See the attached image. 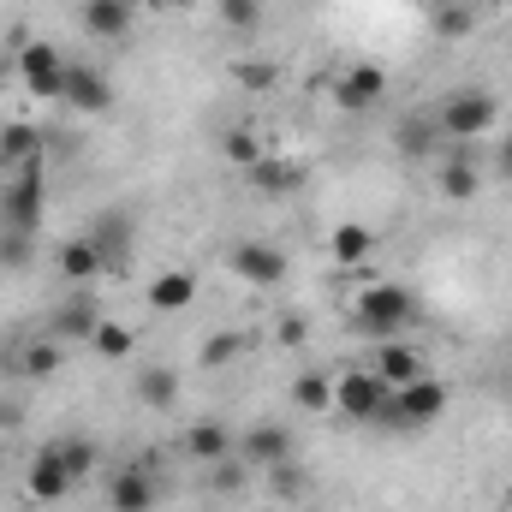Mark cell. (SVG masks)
Wrapping results in <instances>:
<instances>
[{
	"label": "cell",
	"instance_id": "8fae6325",
	"mask_svg": "<svg viewBox=\"0 0 512 512\" xmlns=\"http://www.w3.org/2000/svg\"><path fill=\"white\" fill-rule=\"evenodd\" d=\"M382 96H387V72L376 66V60H358V66H346V78H340V90H334V102H340L346 114H370Z\"/></svg>",
	"mask_w": 512,
	"mask_h": 512
},
{
	"label": "cell",
	"instance_id": "7402d4cb",
	"mask_svg": "<svg viewBox=\"0 0 512 512\" xmlns=\"http://www.w3.org/2000/svg\"><path fill=\"white\" fill-rule=\"evenodd\" d=\"M96 322H102V310H96L90 298H66V304L54 310V340H66V346H72V340H90Z\"/></svg>",
	"mask_w": 512,
	"mask_h": 512
},
{
	"label": "cell",
	"instance_id": "52a82bcc",
	"mask_svg": "<svg viewBox=\"0 0 512 512\" xmlns=\"http://www.w3.org/2000/svg\"><path fill=\"white\" fill-rule=\"evenodd\" d=\"M393 405H399L405 429H423V423L447 417V405H453V387H447V382H435V376H417V382L393 387Z\"/></svg>",
	"mask_w": 512,
	"mask_h": 512
},
{
	"label": "cell",
	"instance_id": "f546056e",
	"mask_svg": "<svg viewBox=\"0 0 512 512\" xmlns=\"http://www.w3.org/2000/svg\"><path fill=\"white\" fill-rule=\"evenodd\" d=\"M203 370H227V364H239L245 358V334H233V328H221V334H209L203 340Z\"/></svg>",
	"mask_w": 512,
	"mask_h": 512
},
{
	"label": "cell",
	"instance_id": "83f0119b",
	"mask_svg": "<svg viewBox=\"0 0 512 512\" xmlns=\"http://www.w3.org/2000/svg\"><path fill=\"white\" fill-rule=\"evenodd\" d=\"M233 84H239V90H251V96H262V90H274V84H280V66H274L268 54H245V60H233Z\"/></svg>",
	"mask_w": 512,
	"mask_h": 512
},
{
	"label": "cell",
	"instance_id": "7a4b0ae2",
	"mask_svg": "<svg viewBox=\"0 0 512 512\" xmlns=\"http://www.w3.org/2000/svg\"><path fill=\"white\" fill-rule=\"evenodd\" d=\"M435 114V126L441 137H453V143H471V137H483V131H495V96L489 90H453V96H441V108H429Z\"/></svg>",
	"mask_w": 512,
	"mask_h": 512
},
{
	"label": "cell",
	"instance_id": "8d00e7d4",
	"mask_svg": "<svg viewBox=\"0 0 512 512\" xmlns=\"http://www.w3.org/2000/svg\"><path fill=\"white\" fill-rule=\"evenodd\" d=\"M30 239H36V233H12V227H0V268H24V262H30Z\"/></svg>",
	"mask_w": 512,
	"mask_h": 512
},
{
	"label": "cell",
	"instance_id": "2e32d148",
	"mask_svg": "<svg viewBox=\"0 0 512 512\" xmlns=\"http://www.w3.org/2000/svg\"><path fill=\"white\" fill-rule=\"evenodd\" d=\"M197 465H215V459H233L239 453V435L227 429V423H215V417H203V423H191L185 429V441H179Z\"/></svg>",
	"mask_w": 512,
	"mask_h": 512
},
{
	"label": "cell",
	"instance_id": "f6af8a7d",
	"mask_svg": "<svg viewBox=\"0 0 512 512\" xmlns=\"http://www.w3.org/2000/svg\"><path fill=\"white\" fill-rule=\"evenodd\" d=\"M435 6H447V0H435Z\"/></svg>",
	"mask_w": 512,
	"mask_h": 512
},
{
	"label": "cell",
	"instance_id": "f1b7e54d",
	"mask_svg": "<svg viewBox=\"0 0 512 512\" xmlns=\"http://www.w3.org/2000/svg\"><path fill=\"white\" fill-rule=\"evenodd\" d=\"M90 346H96V358H108V364H120L137 352V334H131L126 322H96V334H90Z\"/></svg>",
	"mask_w": 512,
	"mask_h": 512
},
{
	"label": "cell",
	"instance_id": "1f68e13d",
	"mask_svg": "<svg viewBox=\"0 0 512 512\" xmlns=\"http://www.w3.org/2000/svg\"><path fill=\"white\" fill-rule=\"evenodd\" d=\"M292 405H298V411H334V382L316 376V370L298 376V382H292Z\"/></svg>",
	"mask_w": 512,
	"mask_h": 512
},
{
	"label": "cell",
	"instance_id": "484cf974",
	"mask_svg": "<svg viewBox=\"0 0 512 512\" xmlns=\"http://www.w3.org/2000/svg\"><path fill=\"white\" fill-rule=\"evenodd\" d=\"M54 262H60L66 280H96V274H108V268H102V251H96L90 239H66V245L54 251Z\"/></svg>",
	"mask_w": 512,
	"mask_h": 512
},
{
	"label": "cell",
	"instance_id": "ac0fdd59",
	"mask_svg": "<svg viewBox=\"0 0 512 512\" xmlns=\"http://www.w3.org/2000/svg\"><path fill=\"white\" fill-rule=\"evenodd\" d=\"M435 191H441L447 203H471V197L483 191V173H477V155H447V161L435 167Z\"/></svg>",
	"mask_w": 512,
	"mask_h": 512
},
{
	"label": "cell",
	"instance_id": "7bdbcfd3",
	"mask_svg": "<svg viewBox=\"0 0 512 512\" xmlns=\"http://www.w3.org/2000/svg\"><path fill=\"white\" fill-rule=\"evenodd\" d=\"M0 459H6V435H0Z\"/></svg>",
	"mask_w": 512,
	"mask_h": 512
},
{
	"label": "cell",
	"instance_id": "74e56055",
	"mask_svg": "<svg viewBox=\"0 0 512 512\" xmlns=\"http://www.w3.org/2000/svg\"><path fill=\"white\" fill-rule=\"evenodd\" d=\"M274 340H280V346H304V340H310V316L286 310V316H280V328H274Z\"/></svg>",
	"mask_w": 512,
	"mask_h": 512
},
{
	"label": "cell",
	"instance_id": "44dd1931",
	"mask_svg": "<svg viewBox=\"0 0 512 512\" xmlns=\"http://www.w3.org/2000/svg\"><path fill=\"white\" fill-rule=\"evenodd\" d=\"M60 364H66V340H54V334H48V340L18 346V376H24V382H48Z\"/></svg>",
	"mask_w": 512,
	"mask_h": 512
},
{
	"label": "cell",
	"instance_id": "4dcf8cb0",
	"mask_svg": "<svg viewBox=\"0 0 512 512\" xmlns=\"http://www.w3.org/2000/svg\"><path fill=\"white\" fill-rule=\"evenodd\" d=\"M310 489V471L298 465V459H280V465H268V495L274 501H298Z\"/></svg>",
	"mask_w": 512,
	"mask_h": 512
},
{
	"label": "cell",
	"instance_id": "f35d334b",
	"mask_svg": "<svg viewBox=\"0 0 512 512\" xmlns=\"http://www.w3.org/2000/svg\"><path fill=\"white\" fill-rule=\"evenodd\" d=\"M495 173H501V179H512V131L495 143Z\"/></svg>",
	"mask_w": 512,
	"mask_h": 512
},
{
	"label": "cell",
	"instance_id": "9c48e42d",
	"mask_svg": "<svg viewBox=\"0 0 512 512\" xmlns=\"http://www.w3.org/2000/svg\"><path fill=\"white\" fill-rule=\"evenodd\" d=\"M161 507V477L149 465H126L108 483V512H155Z\"/></svg>",
	"mask_w": 512,
	"mask_h": 512
},
{
	"label": "cell",
	"instance_id": "836d02e7",
	"mask_svg": "<svg viewBox=\"0 0 512 512\" xmlns=\"http://www.w3.org/2000/svg\"><path fill=\"white\" fill-rule=\"evenodd\" d=\"M215 18H221L227 30L251 36L256 24H262V0H215Z\"/></svg>",
	"mask_w": 512,
	"mask_h": 512
},
{
	"label": "cell",
	"instance_id": "ffe728a7",
	"mask_svg": "<svg viewBox=\"0 0 512 512\" xmlns=\"http://www.w3.org/2000/svg\"><path fill=\"white\" fill-rule=\"evenodd\" d=\"M370 370H376V376H382L387 387H405V382H417V376H423V358H417V352H411L405 340H382V346H376V364H370Z\"/></svg>",
	"mask_w": 512,
	"mask_h": 512
},
{
	"label": "cell",
	"instance_id": "ee69618b",
	"mask_svg": "<svg viewBox=\"0 0 512 512\" xmlns=\"http://www.w3.org/2000/svg\"><path fill=\"white\" fill-rule=\"evenodd\" d=\"M507 399H512V376H507Z\"/></svg>",
	"mask_w": 512,
	"mask_h": 512
},
{
	"label": "cell",
	"instance_id": "b9f144b4",
	"mask_svg": "<svg viewBox=\"0 0 512 512\" xmlns=\"http://www.w3.org/2000/svg\"><path fill=\"white\" fill-rule=\"evenodd\" d=\"M6 78H12V60H6V54H0V90H6Z\"/></svg>",
	"mask_w": 512,
	"mask_h": 512
},
{
	"label": "cell",
	"instance_id": "3957f363",
	"mask_svg": "<svg viewBox=\"0 0 512 512\" xmlns=\"http://www.w3.org/2000/svg\"><path fill=\"white\" fill-rule=\"evenodd\" d=\"M12 72L24 78V90L36 96V102H60V84H66V60H60V48L54 42H18L12 48Z\"/></svg>",
	"mask_w": 512,
	"mask_h": 512
},
{
	"label": "cell",
	"instance_id": "5bb4252c",
	"mask_svg": "<svg viewBox=\"0 0 512 512\" xmlns=\"http://www.w3.org/2000/svg\"><path fill=\"white\" fill-rule=\"evenodd\" d=\"M245 179H251V191H262V197H292V191H304L310 167L304 161H286V155H262V161L245 167Z\"/></svg>",
	"mask_w": 512,
	"mask_h": 512
},
{
	"label": "cell",
	"instance_id": "603a6c76",
	"mask_svg": "<svg viewBox=\"0 0 512 512\" xmlns=\"http://www.w3.org/2000/svg\"><path fill=\"white\" fill-rule=\"evenodd\" d=\"M0 161H6V167H30V161H42V131L30 126V120L0 126Z\"/></svg>",
	"mask_w": 512,
	"mask_h": 512
},
{
	"label": "cell",
	"instance_id": "60d3db41",
	"mask_svg": "<svg viewBox=\"0 0 512 512\" xmlns=\"http://www.w3.org/2000/svg\"><path fill=\"white\" fill-rule=\"evenodd\" d=\"M6 423H18V405H0V429H6Z\"/></svg>",
	"mask_w": 512,
	"mask_h": 512
},
{
	"label": "cell",
	"instance_id": "30bf717a",
	"mask_svg": "<svg viewBox=\"0 0 512 512\" xmlns=\"http://www.w3.org/2000/svg\"><path fill=\"white\" fill-rule=\"evenodd\" d=\"M84 239H90V245L102 251V268H108V274H120V268L131 262V239H137V221H131L126 209H108V215H102V221H96V227H90Z\"/></svg>",
	"mask_w": 512,
	"mask_h": 512
},
{
	"label": "cell",
	"instance_id": "8992f818",
	"mask_svg": "<svg viewBox=\"0 0 512 512\" xmlns=\"http://www.w3.org/2000/svg\"><path fill=\"white\" fill-rule=\"evenodd\" d=\"M387 393H393V387H387L376 370H346V376L334 382V411H346L352 423H376V411L387 405Z\"/></svg>",
	"mask_w": 512,
	"mask_h": 512
},
{
	"label": "cell",
	"instance_id": "6da1fadb",
	"mask_svg": "<svg viewBox=\"0 0 512 512\" xmlns=\"http://www.w3.org/2000/svg\"><path fill=\"white\" fill-rule=\"evenodd\" d=\"M417 322V298L405 292V286H393V280H382V286H364L358 298H352V328L364 334V340H399V328H411Z\"/></svg>",
	"mask_w": 512,
	"mask_h": 512
},
{
	"label": "cell",
	"instance_id": "d4e9b609",
	"mask_svg": "<svg viewBox=\"0 0 512 512\" xmlns=\"http://www.w3.org/2000/svg\"><path fill=\"white\" fill-rule=\"evenodd\" d=\"M328 251H334V262H370V251H376V233L364 227V221H340L334 227V239H328Z\"/></svg>",
	"mask_w": 512,
	"mask_h": 512
},
{
	"label": "cell",
	"instance_id": "d6a6232c",
	"mask_svg": "<svg viewBox=\"0 0 512 512\" xmlns=\"http://www.w3.org/2000/svg\"><path fill=\"white\" fill-rule=\"evenodd\" d=\"M245 483H251V465H245L239 453H233V459H215V465H209V495H239Z\"/></svg>",
	"mask_w": 512,
	"mask_h": 512
},
{
	"label": "cell",
	"instance_id": "cb8c5ba5",
	"mask_svg": "<svg viewBox=\"0 0 512 512\" xmlns=\"http://www.w3.org/2000/svg\"><path fill=\"white\" fill-rule=\"evenodd\" d=\"M137 405H149V411H173V405H179V370L149 364V370L137 376Z\"/></svg>",
	"mask_w": 512,
	"mask_h": 512
},
{
	"label": "cell",
	"instance_id": "d590c367",
	"mask_svg": "<svg viewBox=\"0 0 512 512\" xmlns=\"http://www.w3.org/2000/svg\"><path fill=\"white\" fill-rule=\"evenodd\" d=\"M221 149H227V161H233V167H251V161H262L256 131H227V137H221Z\"/></svg>",
	"mask_w": 512,
	"mask_h": 512
},
{
	"label": "cell",
	"instance_id": "4fadbf2b",
	"mask_svg": "<svg viewBox=\"0 0 512 512\" xmlns=\"http://www.w3.org/2000/svg\"><path fill=\"white\" fill-rule=\"evenodd\" d=\"M239 459H245L251 471H268V465L292 459V429H286V423H251V429L239 435Z\"/></svg>",
	"mask_w": 512,
	"mask_h": 512
},
{
	"label": "cell",
	"instance_id": "7c38bea8",
	"mask_svg": "<svg viewBox=\"0 0 512 512\" xmlns=\"http://www.w3.org/2000/svg\"><path fill=\"white\" fill-rule=\"evenodd\" d=\"M441 126H435V114L429 108H417V114H399V126H393V149L405 155V161H435L441 155Z\"/></svg>",
	"mask_w": 512,
	"mask_h": 512
},
{
	"label": "cell",
	"instance_id": "bcb514c9",
	"mask_svg": "<svg viewBox=\"0 0 512 512\" xmlns=\"http://www.w3.org/2000/svg\"><path fill=\"white\" fill-rule=\"evenodd\" d=\"M507 6H512V0H507Z\"/></svg>",
	"mask_w": 512,
	"mask_h": 512
},
{
	"label": "cell",
	"instance_id": "e575fe53",
	"mask_svg": "<svg viewBox=\"0 0 512 512\" xmlns=\"http://www.w3.org/2000/svg\"><path fill=\"white\" fill-rule=\"evenodd\" d=\"M435 36H471L477 30V18H471V6L465 0H447V6H435Z\"/></svg>",
	"mask_w": 512,
	"mask_h": 512
},
{
	"label": "cell",
	"instance_id": "ba28073f",
	"mask_svg": "<svg viewBox=\"0 0 512 512\" xmlns=\"http://www.w3.org/2000/svg\"><path fill=\"white\" fill-rule=\"evenodd\" d=\"M286 251L280 245H268V239H245V245H233V274L245 280V286H256V292H268V286H280L286 280Z\"/></svg>",
	"mask_w": 512,
	"mask_h": 512
},
{
	"label": "cell",
	"instance_id": "277c9868",
	"mask_svg": "<svg viewBox=\"0 0 512 512\" xmlns=\"http://www.w3.org/2000/svg\"><path fill=\"white\" fill-rule=\"evenodd\" d=\"M42 161H30V167H12V179H6V191H0V227H12V233H36L42 227Z\"/></svg>",
	"mask_w": 512,
	"mask_h": 512
},
{
	"label": "cell",
	"instance_id": "e0dca14e",
	"mask_svg": "<svg viewBox=\"0 0 512 512\" xmlns=\"http://www.w3.org/2000/svg\"><path fill=\"white\" fill-rule=\"evenodd\" d=\"M149 304H155L161 316L191 310V304H197V274H191V268H161V274L149 280Z\"/></svg>",
	"mask_w": 512,
	"mask_h": 512
},
{
	"label": "cell",
	"instance_id": "d6986e66",
	"mask_svg": "<svg viewBox=\"0 0 512 512\" xmlns=\"http://www.w3.org/2000/svg\"><path fill=\"white\" fill-rule=\"evenodd\" d=\"M78 18H84V30H90V36L120 42V36L131 30V18H137V6H131V0H84V12H78Z\"/></svg>",
	"mask_w": 512,
	"mask_h": 512
},
{
	"label": "cell",
	"instance_id": "ab89813d",
	"mask_svg": "<svg viewBox=\"0 0 512 512\" xmlns=\"http://www.w3.org/2000/svg\"><path fill=\"white\" fill-rule=\"evenodd\" d=\"M149 6H155V12H191L197 0H149Z\"/></svg>",
	"mask_w": 512,
	"mask_h": 512
},
{
	"label": "cell",
	"instance_id": "5b68a950",
	"mask_svg": "<svg viewBox=\"0 0 512 512\" xmlns=\"http://www.w3.org/2000/svg\"><path fill=\"white\" fill-rule=\"evenodd\" d=\"M60 102H66V114H102V108H114V84L102 78V66H90V60H66Z\"/></svg>",
	"mask_w": 512,
	"mask_h": 512
},
{
	"label": "cell",
	"instance_id": "4316f807",
	"mask_svg": "<svg viewBox=\"0 0 512 512\" xmlns=\"http://www.w3.org/2000/svg\"><path fill=\"white\" fill-rule=\"evenodd\" d=\"M48 453L72 471V483H84V477L96 471V441H90V435H60V441H48Z\"/></svg>",
	"mask_w": 512,
	"mask_h": 512
},
{
	"label": "cell",
	"instance_id": "9a60e30c",
	"mask_svg": "<svg viewBox=\"0 0 512 512\" xmlns=\"http://www.w3.org/2000/svg\"><path fill=\"white\" fill-rule=\"evenodd\" d=\"M72 489H78V483H72V471H66V465L42 447V453L30 459V471H24V495H30L36 507H54V501H66Z\"/></svg>",
	"mask_w": 512,
	"mask_h": 512
}]
</instances>
